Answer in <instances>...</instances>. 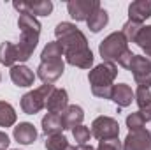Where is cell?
Returning <instances> with one entry per match:
<instances>
[{
	"label": "cell",
	"mask_w": 151,
	"mask_h": 150,
	"mask_svg": "<svg viewBox=\"0 0 151 150\" xmlns=\"http://www.w3.org/2000/svg\"><path fill=\"white\" fill-rule=\"evenodd\" d=\"M18 27L21 32L19 42L16 44L18 62H27L34 55V50L37 48L39 36H40V23L37 18H34L30 14H19Z\"/></svg>",
	"instance_id": "6da1fadb"
},
{
	"label": "cell",
	"mask_w": 151,
	"mask_h": 150,
	"mask_svg": "<svg viewBox=\"0 0 151 150\" xmlns=\"http://www.w3.org/2000/svg\"><path fill=\"white\" fill-rule=\"evenodd\" d=\"M118 76V67L114 62H102L88 73V81L91 85V94L100 99H111L113 83Z\"/></svg>",
	"instance_id": "7a4b0ae2"
},
{
	"label": "cell",
	"mask_w": 151,
	"mask_h": 150,
	"mask_svg": "<svg viewBox=\"0 0 151 150\" xmlns=\"http://www.w3.org/2000/svg\"><path fill=\"white\" fill-rule=\"evenodd\" d=\"M55 36H56L58 42L63 48V57L65 55H72V53H79V51H84V50H90L86 36L76 27L74 23H69V21L58 23L56 28H55Z\"/></svg>",
	"instance_id": "3957f363"
},
{
	"label": "cell",
	"mask_w": 151,
	"mask_h": 150,
	"mask_svg": "<svg viewBox=\"0 0 151 150\" xmlns=\"http://www.w3.org/2000/svg\"><path fill=\"white\" fill-rule=\"evenodd\" d=\"M53 90H55V87H53L51 83H44V85H40L35 90L27 92V94L21 97V103H19L23 113H27V115H35V113H39L42 108H46V101H47V97L51 95Z\"/></svg>",
	"instance_id": "277c9868"
},
{
	"label": "cell",
	"mask_w": 151,
	"mask_h": 150,
	"mask_svg": "<svg viewBox=\"0 0 151 150\" xmlns=\"http://www.w3.org/2000/svg\"><path fill=\"white\" fill-rule=\"evenodd\" d=\"M128 50V42L121 32H113L104 39L99 46V53L104 62H118V58Z\"/></svg>",
	"instance_id": "5b68a950"
},
{
	"label": "cell",
	"mask_w": 151,
	"mask_h": 150,
	"mask_svg": "<svg viewBox=\"0 0 151 150\" xmlns=\"http://www.w3.org/2000/svg\"><path fill=\"white\" fill-rule=\"evenodd\" d=\"M119 134V124L111 117H97L91 124V136L97 140H113Z\"/></svg>",
	"instance_id": "8992f818"
},
{
	"label": "cell",
	"mask_w": 151,
	"mask_h": 150,
	"mask_svg": "<svg viewBox=\"0 0 151 150\" xmlns=\"http://www.w3.org/2000/svg\"><path fill=\"white\" fill-rule=\"evenodd\" d=\"M134 74V79L139 87L151 88V60L142 55H134L132 64L128 67Z\"/></svg>",
	"instance_id": "52a82bcc"
},
{
	"label": "cell",
	"mask_w": 151,
	"mask_h": 150,
	"mask_svg": "<svg viewBox=\"0 0 151 150\" xmlns=\"http://www.w3.org/2000/svg\"><path fill=\"white\" fill-rule=\"evenodd\" d=\"M99 7H100L99 0H69L67 4V11L76 21H86Z\"/></svg>",
	"instance_id": "ba28073f"
},
{
	"label": "cell",
	"mask_w": 151,
	"mask_h": 150,
	"mask_svg": "<svg viewBox=\"0 0 151 150\" xmlns=\"http://www.w3.org/2000/svg\"><path fill=\"white\" fill-rule=\"evenodd\" d=\"M12 7L19 14H30V16H49L53 12V2L51 0H35V2H12Z\"/></svg>",
	"instance_id": "9c48e42d"
},
{
	"label": "cell",
	"mask_w": 151,
	"mask_h": 150,
	"mask_svg": "<svg viewBox=\"0 0 151 150\" xmlns=\"http://www.w3.org/2000/svg\"><path fill=\"white\" fill-rule=\"evenodd\" d=\"M121 150H151V133L148 129L128 131Z\"/></svg>",
	"instance_id": "30bf717a"
},
{
	"label": "cell",
	"mask_w": 151,
	"mask_h": 150,
	"mask_svg": "<svg viewBox=\"0 0 151 150\" xmlns=\"http://www.w3.org/2000/svg\"><path fill=\"white\" fill-rule=\"evenodd\" d=\"M65 71V64L63 60H53V62H40L37 67V76L44 83H55L58 78H62Z\"/></svg>",
	"instance_id": "8fae6325"
},
{
	"label": "cell",
	"mask_w": 151,
	"mask_h": 150,
	"mask_svg": "<svg viewBox=\"0 0 151 150\" xmlns=\"http://www.w3.org/2000/svg\"><path fill=\"white\" fill-rule=\"evenodd\" d=\"M67 106H69V94L63 88H55L51 92V95L47 97V101H46L47 113H58L60 115Z\"/></svg>",
	"instance_id": "7c38bea8"
},
{
	"label": "cell",
	"mask_w": 151,
	"mask_h": 150,
	"mask_svg": "<svg viewBox=\"0 0 151 150\" xmlns=\"http://www.w3.org/2000/svg\"><path fill=\"white\" fill-rule=\"evenodd\" d=\"M151 16V0H135L128 5V20L141 23Z\"/></svg>",
	"instance_id": "4fadbf2b"
},
{
	"label": "cell",
	"mask_w": 151,
	"mask_h": 150,
	"mask_svg": "<svg viewBox=\"0 0 151 150\" xmlns=\"http://www.w3.org/2000/svg\"><path fill=\"white\" fill-rule=\"evenodd\" d=\"M111 101L118 104V108H127L132 104V101H135L134 92L130 88V85L127 83H118L113 87V94H111Z\"/></svg>",
	"instance_id": "5bb4252c"
},
{
	"label": "cell",
	"mask_w": 151,
	"mask_h": 150,
	"mask_svg": "<svg viewBox=\"0 0 151 150\" xmlns=\"http://www.w3.org/2000/svg\"><path fill=\"white\" fill-rule=\"evenodd\" d=\"M11 79L16 87H32L34 85V79L35 74L30 67L19 64V66H14L11 67Z\"/></svg>",
	"instance_id": "9a60e30c"
},
{
	"label": "cell",
	"mask_w": 151,
	"mask_h": 150,
	"mask_svg": "<svg viewBox=\"0 0 151 150\" xmlns=\"http://www.w3.org/2000/svg\"><path fill=\"white\" fill-rule=\"evenodd\" d=\"M14 140L21 145H32L35 140H37V131L34 127V124L30 122H21L14 127V133H12Z\"/></svg>",
	"instance_id": "2e32d148"
},
{
	"label": "cell",
	"mask_w": 151,
	"mask_h": 150,
	"mask_svg": "<svg viewBox=\"0 0 151 150\" xmlns=\"http://www.w3.org/2000/svg\"><path fill=\"white\" fill-rule=\"evenodd\" d=\"M62 122H63V129H74L77 125L83 124V118H84V111L81 106L77 104H70L67 106L63 111H62Z\"/></svg>",
	"instance_id": "e0dca14e"
},
{
	"label": "cell",
	"mask_w": 151,
	"mask_h": 150,
	"mask_svg": "<svg viewBox=\"0 0 151 150\" xmlns=\"http://www.w3.org/2000/svg\"><path fill=\"white\" fill-rule=\"evenodd\" d=\"M63 129V122H62V117L58 113H46L42 117V133L46 136H51V134H62Z\"/></svg>",
	"instance_id": "ac0fdd59"
},
{
	"label": "cell",
	"mask_w": 151,
	"mask_h": 150,
	"mask_svg": "<svg viewBox=\"0 0 151 150\" xmlns=\"http://www.w3.org/2000/svg\"><path fill=\"white\" fill-rule=\"evenodd\" d=\"M67 64L74 66V67H81V69H90L93 66V53L91 50H84L79 53H72V55H65Z\"/></svg>",
	"instance_id": "d6986e66"
},
{
	"label": "cell",
	"mask_w": 151,
	"mask_h": 150,
	"mask_svg": "<svg viewBox=\"0 0 151 150\" xmlns=\"http://www.w3.org/2000/svg\"><path fill=\"white\" fill-rule=\"evenodd\" d=\"M107 21H109V14H107V11L102 9V7H99V9L86 20L88 28H90L93 34H99V32L107 25Z\"/></svg>",
	"instance_id": "ffe728a7"
},
{
	"label": "cell",
	"mask_w": 151,
	"mask_h": 150,
	"mask_svg": "<svg viewBox=\"0 0 151 150\" xmlns=\"http://www.w3.org/2000/svg\"><path fill=\"white\" fill-rule=\"evenodd\" d=\"M18 62V55H16V44L4 41L0 44V64L7 66V67H14V64Z\"/></svg>",
	"instance_id": "44dd1931"
},
{
	"label": "cell",
	"mask_w": 151,
	"mask_h": 150,
	"mask_svg": "<svg viewBox=\"0 0 151 150\" xmlns=\"http://www.w3.org/2000/svg\"><path fill=\"white\" fill-rule=\"evenodd\" d=\"M63 57V48L58 41H53V42H47L40 53V58L42 62H53V60H62Z\"/></svg>",
	"instance_id": "7402d4cb"
},
{
	"label": "cell",
	"mask_w": 151,
	"mask_h": 150,
	"mask_svg": "<svg viewBox=\"0 0 151 150\" xmlns=\"http://www.w3.org/2000/svg\"><path fill=\"white\" fill-rule=\"evenodd\" d=\"M16 111L12 108V104L0 101V127H11L16 124Z\"/></svg>",
	"instance_id": "603a6c76"
},
{
	"label": "cell",
	"mask_w": 151,
	"mask_h": 150,
	"mask_svg": "<svg viewBox=\"0 0 151 150\" xmlns=\"http://www.w3.org/2000/svg\"><path fill=\"white\" fill-rule=\"evenodd\" d=\"M44 145L47 150H65L69 147V141L63 134H51V136H46Z\"/></svg>",
	"instance_id": "cb8c5ba5"
},
{
	"label": "cell",
	"mask_w": 151,
	"mask_h": 150,
	"mask_svg": "<svg viewBox=\"0 0 151 150\" xmlns=\"http://www.w3.org/2000/svg\"><path fill=\"white\" fill-rule=\"evenodd\" d=\"M141 28H142L141 23H135V21H130V20H128V21L123 25L121 34H123V37L127 39V42H135V39L139 36Z\"/></svg>",
	"instance_id": "d4e9b609"
},
{
	"label": "cell",
	"mask_w": 151,
	"mask_h": 150,
	"mask_svg": "<svg viewBox=\"0 0 151 150\" xmlns=\"http://www.w3.org/2000/svg\"><path fill=\"white\" fill-rule=\"evenodd\" d=\"M72 136H74V140L79 143V145H88V141H90V136H91V131L86 127V125H77L72 129Z\"/></svg>",
	"instance_id": "484cf974"
},
{
	"label": "cell",
	"mask_w": 151,
	"mask_h": 150,
	"mask_svg": "<svg viewBox=\"0 0 151 150\" xmlns=\"http://www.w3.org/2000/svg\"><path fill=\"white\" fill-rule=\"evenodd\" d=\"M134 97H135L137 106L142 110L144 106H148V104L151 103V92H150V88H146V87H139V88L134 92Z\"/></svg>",
	"instance_id": "4316f807"
},
{
	"label": "cell",
	"mask_w": 151,
	"mask_h": 150,
	"mask_svg": "<svg viewBox=\"0 0 151 150\" xmlns=\"http://www.w3.org/2000/svg\"><path fill=\"white\" fill-rule=\"evenodd\" d=\"M135 44L141 48V50H146V48H151V25H146L141 28L139 36L135 39Z\"/></svg>",
	"instance_id": "83f0119b"
},
{
	"label": "cell",
	"mask_w": 151,
	"mask_h": 150,
	"mask_svg": "<svg viewBox=\"0 0 151 150\" xmlns=\"http://www.w3.org/2000/svg\"><path fill=\"white\" fill-rule=\"evenodd\" d=\"M144 124H146V120H144V117L141 115V111L130 113V115L127 117V127H128L130 131L144 129Z\"/></svg>",
	"instance_id": "f1b7e54d"
},
{
	"label": "cell",
	"mask_w": 151,
	"mask_h": 150,
	"mask_svg": "<svg viewBox=\"0 0 151 150\" xmlns=\"http://www.w3.org/2000/svg\"><path fill=\"white\" fill-rule=\"evenodd\" d=\"M123 145L118 138H113V140H100L97 150H121Z\"/></svg>",
	"instance_id": "f546056e"
},
{
	"label": "cell",
	"mask_w": 151,
	"mask_h": 150,
	"mask_svg": "<svg viewBox=\"0 0 151 150\" xmlns=\"http://www.w3.org/2000/svg\"><path fill=\"white\" fill-rule=\"evenodd\" d=\"M134 55H135V53H132L130 50H127V51H125V53H123V55L118 58V64H119L121 67L128 69V67H130V64H132V58H134Z\"/></svg>",
	"instance_id": "4dcf8cb0"
},
{
	"label": "cell",
	"mask_w": 151,
	"mask_h": 150,
	"mask_svg": "<svg viewBox=\"0 0 151 150\" xmlns=\"http://www.w3.org/2000/svg\"><path fill=\"white\" fill-rule=\"evenodd\" d=\"M9 143H11L9 136H7L5 133H2V131H0V150H5L7 147H9Z\"/></svg>",
	"instance_id": "1f68e13d"
},
{
	"label": "cell",
	"mask_w": 151,
	"mask_h": 150,
	"mask_svg": "<svg viewBox=\"0 0 151 150\" xmlns=\"http://www.w3.org/2000/svg\"><path fill=\"white\" fill-rule=\"evenodd\" d=\"M141 115L144 117V120H146V122H150V120H151V103L141 110Z\"/></svg>",
	"instance_id": "d6a6232c"
},
{
	"label": "cell",
	"mask_w": 151,
	"mask_h": 150,
	"mask_svg": "<svg viewBox=\"0 0 151 150\" xmlns=\"http://www.w3.org/2000/svg\"><path fill=\"white\" fill-rule=\"evenodd\" d=\"M77 150H95V149H93L91 145H79V147H77Z\"/></svg>",
	"instance_id": "836d02e7"
},
{
	"label": "cell",
	"mask_w": 151,
	"mask_h": 150,
	"mask_svg": "<svg viewBox=\"0 0 151 150\" xmlns=\"http://www.w3.org/2000/svg\"><path fill=\"white\" fill-rule=\"evenodd\" d=\"M144 53H146V57H151V48H146V50H142Z\"/></svg>",
	"instance_id": "e575fe53"
},
{
	"label": "cell",
	"mask_w": 151,
	"mask_h": 150,
	"mask_svg": "<svg viewBox=\"0 0 151 150\" xmlns=\"http://www.w3.org/2000/svg\"><path fill=\"white\" fill-rule=\"evenodd\" d=\"M65 150H77V147H70V145H69V147H67Z\"/></svg>",
	"instance_id": "d590c367"
},
{
	"label": "cell",
	"mask_w": 151,
	"mask_h": 150,
	"mask_svg": "<svg viewBox=\"0 0 151 150\" xmlns=\"http://www.w3.org/2000/svg\"><path fill=\"white\" fill-rule=\"evenodd\" d=\"M12 150H18V149H12Z\"/></svg>",
	"instance_id": "8d00e7d4"
},
{
	"label": "cell",
	"mask_w": 151,
	"mask_h": 150,
	"mask_svg": "<svg viewBox=\"0 0 151 150\" xmlns=\"http://www.w3.org/2000/svg\"><path fill=\"white\" fill-rule=\"evenodd\" d=\"M0 79H2V76H0Z\"/></svg>",
	"instance_id": "74e56055"
}]
</instances>
